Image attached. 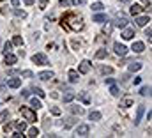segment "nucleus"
Here are the masks:
<instances>
[{
	"mask_svg": "<svg viewBox=\"0 0 152 138\" xmlns=\"http://www.w3.org/2000/svg\"><path fill=\"white\" fill-rule=\"evenodd\" d=\"M66 21H69L67 29H73V30H83V27H85L81 21V16H76V14H71L66 20H62V23H66Z\"/></svg>",
	"mask_w": 152,
	"mask_h": 138,
	"instance_id": "f257e3e1",
	"label": "nucleus"
},
{
	"mask_svg": "<svg viewBox=\"0 0 152 138\" xmlns=\"http://www.w3.org/2000/svg\"><path fill=\"white\" fill-rule=\"evenodd\" d=\"M19 113H21V117H23L25 121H28V122H35V121H37V115H35L34 108L21 106V108H19Z\"/></svg>",
	"mask_w": 152,
	"mask_h": 138,
	"instance_id": "f03ea898",
	"label": "nucleus"
},
{
	"mask_svg": "<svg viewBox=\"0 0 152 138\" xmlns=\"http://www.w3.org/2000/svg\"><path fill=\"white\" fill-rule=\"evenodd\" d=\"M32 62L37 64V66H46V64H48V57H46L44 53H35V55L32 57Z\"/></svg>",
	"mask_w": 152,
	"mask_h": 138,
	"instance_id": "7ed1b4c3",
	"label": "nucleus"
},
{
	"mask_svg": "<svg viewBox=\"0 0 152 138\" xmlns=\"http://www.w3.org/2000/svg\"><path fill=\"white\" fill-rule=\"evenodd\" d=\"M113 27H119V29H124V27H127V18L120 13V14H117V20H115V23H112Z\"/></svg>",
	"mask_w": 152,
	"mask_h": 138,
	"instance_id": "20e7f679",
	"label": "nucleus"
},
{
	"mask_svg": "<svg viewBox=\"0 0 152 138\" xmlns=\"http://www.w3.org/2000/svg\"><path fill=\"white\" fill-rule=\"evenodd\" d=\"M89 71H90V62L89 60H81L80 66H78V73L80 75H87Z\"/></svg>",
	"mask_w": 152,
	"mask_h": 138,
	"instance_id": "39448f33",
	"label": "nucleus"
},
{
	"mask_svg": "<svg viewBox=\"0 0 152 138\" xmlns=\"http://www.w3.org/2000/svg\"><path fill=\"white\" fill-rule=\"evenodd\" d=\"M113 50H115V53H117L119 57H124V55L127 53L126 44H122V43H115V44H113Z\"/></svg>",
	"mask_w": 152,
	"mask_h": 138,
	"instance_id": "423d86ee",
	"label": "nucleus"
},
{
	"mask_svg": "<svg viewBox=\"0 0 152 138\" xmlns=\"http://www.w3.org/2000/svg\"><path fill=\"white\" fill-rule=\"evenodd\" d=\"M89 129H90V128L87 126V124H80L74 133H76V136H87V135H89Z\"/></svg>",
	"mask_w": 152,
	"mask_h": 138,
	"instance_id": "0eeeda50",
	"label": "nucleus"
},
{
	"mask_svg": "<svg viewBox=\"0 0 152 138\" xmlns=\"http://www.w3.org/2000/svg\"><path fill=\"white\" fill-rule=\"evenodd\" d=\"M133 37H135V30H133V29H127V27H124V30H122V39L129 41V39H133Z\"/></svg>",
	"mask_w": 152,
	"mask_h": 138,
	"instance_id": "6e6552de",
	"label": "nucleus"
},
{
	"mask_svg": "<svg viewBox=\"0 0 152 138\" xmlns=\"http://www.w3.org/2000/svg\"><path fill=\"white\" fill-rule=\"evenodd\" d=\"M143 113H145V106L142 105V106H138V110H136V117H135V126H138V124H140V121H142V117H143Z\"/></svg>",
	"mask_w": 152,
	"mask_h": 138,
	"instance_id": "1a4fd4ad",
	"label": "nucleus"
},
{
	"mask_svg": "<svg viewBox=\"0 0 152 138\" xmlns=\"http://www.w3.org/2000/svg\"><path fill=\"white\" fill-rule=\"evenodd\" d=\"M131 50H133L135 53H142V52L145 50V44H143L142 41H136V43H133V46H131Z\"/></svg>",
	"mask_w": 152,
	"mask_h": 138,
	"instance_id": "9d476101",
	"label": "nucleus"
},
{
	"mask_svg": "<svg viewBox=\"0 0 152 138\" xmlns=\"http://www.w3.org/2000/svg\"><path fill=\"white\" fill-rule=\"evenodd\" d=\"M12 126H14V128H16V131H19V133L27 131V122H25V121H18V122H12Z\"/></svg>",
	"mask_w": 152,
	"mask_h": 138,
	"instance_id": "9b49d317",
	"label": "nucleus"
},
{
	"mask_svg": "<svg viewBox=\"0 0 152 138\" xmlns=\"http://www.w3.org/2000/svg\"><path fill=\"white\" fill-rule=\"evenodd\" d=\"M53 76H55V75H53L51 71H42V73H39V75H37V78H39V80H44V82L51 80Z\"/></svg>",
	"mask_w": 152,
	"mask_h": 138,
	"instance_id": "f8f14e48",
	"label": "nucleus"
},
{
	"mask_svg": "<svg viewBox=\"0 0 152 138\" xmlns=\"http://www.w3.org/2000/svg\"><path fill=\"white\" fill-rule=\"evenodd\" d=\"M78 71H74V69H69V73H67V78H69V82L71 83H76L78 82Z\"/></svg>",
	"mask_w": 152,
	"mask_h": 138,
	"instance_id": "ddd939ff",
	"label": "nucleus"
},
{
	"mask_svg": "<svg viewBox=\"0 0 152 138\" xmlns=\"http://www.w3.org/2000/svg\"><path fill=\"white\" fill-rule=\"evenodd\" d=\"M21 85V80L19 78H11V80H7V87H11V89H18Z\"/></svg>",
	"mask_w": 152,
	"mask_h": 138,
	"instance_id": "4468645a",
	"label": "nucleus"
},
{
	"mask_svg": "<svg viewBox=\"0 0 152 138\" xmlns=\"http://www.w3.org/2000/svg\"><path fill=\"white\" fill-rule=\"evenodd\" d=\"M73 99H74V92H73V90H67L66 94L62 96V101H64V103H71Z\"/></svg>",
	"mask_w": 152,
	"mask_h": 138,
	"instance_id": "2eb2a0df",
	"label": "nucleus"
},
{
	"mask_svg": "<svg viewBox=\"0 0 152 138\" xmlns=\"http://www.w3.org/2000/svg\"><path fill=\"white\" fill-rule=\"evenodd\" d=\"M142 11H143V7H142L140 4H133V6H131V9H129V13H131V14H135V16H138Z\"/></svg>",
	"mask_w": 152,
	"mask_h": 138,
	"instance_id": "dca6fc26",
	"label": "nucleus"
},
{
	"mask_svg": "<svg viewBox=\"0 0 152 138\" xmlns=\"http://www.w3.org/2000/svg\"><path fill=\"white\" fill-rule=\"evenodd\" d=\"M4 55H6V64H7V66H12V64H16V60H18V59H16V57H14L11 52H9V53H4Z\"/></svg>",
	"mask_w": 152,
	"mask_h": 138,
	"instance_id": "f3484780",
	"label": "nucleus"
},
{
	"mask_svg": "<svg viewBox=\"0 0 152 138\" xmlns=\"http://www.w3.org/2000/svg\"><path fill=\"white\" fill-rule=\"evenodd\" d=\"M74 124H76V119H74V117H69V119H66V122H62L64 129H69V128H73Z\"/></svg>",
	"mask_w": 152,
	"mask_h": 138,
	"instance_id": "a211bd4d",
	"label": "nucleus"
},
{
	"mask_svg": "<svg viewBox=\"0 0 152 138\" xmlns=\"http://www.w3.org/2000/svg\"><path fill=\"white\" fill-rule=\"evenodd\" d=\"M149 21H150L149 16H140V18H136V25H138V27H145Z\"/></svg>",
	"mask_w": 152,
	"mask_h": 138,
	"instance_id": "6ab92c4d",
	"label": "nucleus"
},
{
	"mask_svg": "<svg viewBox=\"0 0 152 138\" xmlns=\"http://www.w3.org/2000/svg\"><path fill=\"white\" fill-rule=\"evenodd\" d=\"M119 106H120V108H129V106H133V99H131V98H124V99L120 101Z\"/></svg>",
	"mask_w": 152,
	"mask_h": 138,
	"instance_id": "aec40b11",
	"label": "nucleus"
},
{
	"mask_svg": "<svg viewBox=\"0 0 152 138\" xmlns=\"http://www.w3.org/2000/svg\"><path fill=\"white\" fill-rule=\"evenodd\" d=\"M140 69H142V64H140V62H131V64H129V73L140 71Z\"/></svg>",
	"mask_w": 152,
	"mask_h": 138,
	"instance_id": "412c9836",
	"label": "nucleus"
},
{
	"mask_svg": "<svg viewBox=\"0 0 152 138\" xmlns=\"http://www.w3.org/2000/svg\"><path fill=\"white\" fill-rule=\"evenodd\" d=\"M101 117H103L101 112H96V110L89 113V119H90V121H101Z\"/></svg>",
	"mask_w": 152,
	"mask_h": 138,
	"instance_id": "4be33fe9",
	"label": "nucleus"
},
{
	"mask_svg": "<svg viewBox=\"0 0 152 138\" xmlns=\"http://www.w3.org/2000/svg\"><path fill=\"white\" fill-rule=\"evenodd\" d=\"M7 119H9V112H7V110L0 112V124H6V122H7Z\"/></svg>",
	"mask_w": 152,
	"mask_h": 138,
	"instance_id": "5701e85b",
	"label": "nucleus"
},
{
	"mask_svg": "<svg viewBox=\"0 0 152 138\" xmlns=\"http://www.w3.org/2000/svg\"><path fill=\"white\" fill-rule=\"evenodd\" d=\"M30 106H32L34 110H39V108H41L42 105H41V101H39V99H35V98H32V99H30Z\"/></svg>",
	"mask_w": 152,
	"mask_h": 138,
	"instance_id": "b1692460",
	"label": "nucleus"
},
{
	"mask_svg": "<svg viewBox=\"0 0 152 138\" xmlns=\"http://www.w3.org/2000/svg\"><path fill=\"white\" fill-rule=\"evenodd\" d=\"M69 110H71V112H73L74 115H83V113H85V110H83L81 106H71Z\"/></svg>",
	"mask_w": 152,
	"mask_h": 138,
	"instance_id": "393cba45",
	"label": "nucleus"
},
{
	"mask_svg": "<svg viewBox=\"0 0 152 138\" xmlns=\"http://www.w3.org/2000/svg\"><path fill=\"white\" fill-rule=\"evenodd\" d=\"M12 14H14L16 18H27V13H25V11H19V9H16V7L12 9Z\"/></svg>",
	"mask_w": 152,
	"mask_h": 138,
	"instance_id": "a878e982",
	"label": "nucleus"
},
{
	"mask_svg": "<svg viewBox=\"0 0 152 138\" xmlns=\"http://www.w3.org/2000/svg\"><path fill=\"white\" fill-rule=\"evenodd\" d=\"M27 133H28L27 136H30V138H35V136H39V129H37V128H30Z\"/></svg>",
	"mask_w": 152,
	"mask_h": 138,
	"instance_id": "bb28decb",
	"label": "nucleus"
},
{
	"mask_svg": "<svg viewBox=\"0 0 152 138\" xmlns=\"http://www.w3.org/2000/svg\"><path fill=\"white\" fill-rule=\"evenodd\" d=\"M103 9H104V6H103L101 2H94V4H92V11L99 13V11H103Z\"/></svg>",
	"mask_w": 152,
	"mask_h": 138,
	"instance_id": "cd10ccee",
	"label": "nucleus"
},
{
	"mask_svg": "<svg viewBox=\"0 0 152 138\" xmlns=\"http://www.w3.org/2000/svg\"><path fill=\"white\" fill-rule=\"evenodd\" d=\"M106 57H108V53H106V50H104V48H103V50H99V52L96 53V59H97V60H101V59H106Z\"/></svg>",
	"mask_w": 152,
	"mask_h": 138,
	"instance_id": "c85d7f7f",
	"label": "nucleus"
},
{
	"mask_svg": "<svg viewBox=\"0 0 152 138\" xmlns=\"http://www.w3.org/2000/svg\"><path fill=\"white\" fill-rule=\"evenodd\" d=\"M112 30H113V25H112V23H108V25H104V29H103V34L110 36V34H112Z\"/></svg>",
	"mask_w": 152,
	"mask_h": 138,
	"instance_id": "c756f323",
	"label": "nucleus"
},
{
	"mask_svg": "<svg viewBox=\"0 0 152 138\" xmlns=\"http://www.w3.org/2000/svg\"><path fill=\"white\" fill-rule=\"evenodd\" d=\"M101 73H103V75H112V73H113V67L104 66V67H101Z\"/></svg>",
	"mask_w": 152,
	"mask_h": 138,
	"instance_id": "7c9ffc66",
	"label": "nucleus"
},
{
	"mask_svg": "<svg viewBox=\"0 0 152 138\" xmlns=\"http://www.w3.org/2000/svg\"><path fill=\"white\" fill-rule=\"evenodd\" d=\"M32 90L35 92L39 98H44V90H42V89H39V87H32Z\"/></svg>",
	"mask_w": 152,
	"mask_h": 138,
	"instance_id": "2f4dec72",
	"label": "nucleus"
},
{
	"mask_svg": "<svg viewBox=\"0 0 152 138\" xmlns=\"http://www.w3.org/2000/svg\"><path fill=\"white\" fill-rule=\"evenodd\" d=\"M12 44H16V46H21V44H23V39H21V36H14Z\"/></svg>",
	"mask_w": 152,
	"mask_h": 138,
	"instance_id": "473e14b6",
	"label": "nucleus"
},
{
	"mask_svg": "<svg viewBox=\"0 0 152 138\" xmlns=\"http://www.w3.org/2000/svg\"><path fill=\"white\" fill-rule=\"evenodd\" d=\"M110 94H112V96H115V98H119V96H120V92H119V89H117L115 85H112V89H110Z\"/></svg>",
	"mask_w": 152,
	"mask_h": 138,
	"instance_id": "72a5a7b5",
	"label": "nucleus"
},
{
	"mask_svg": "<svg viewBox=\"0 0 152 138\" xmlns=\"http://www.w3.org/2000/svg\"><path fill=\"white\" fill-rule=\"evenodd\" d=\"M140 94L142 96H150V87H142L140 89Z\"/></svg>",
	"mask_w": 152,
	"mask_h": 138,
	"instance_id": "f704fd0d",
	"label": "nucleus"
},
{
	"mask_svg": "<svg viewBox=\"0 0 152 138\" xmlns=\"http://www.w3.org/2000/svg\"><path fill=\"white\" fill-rule=\"evenodd\" d=\"M94 21L103 23V21H106V16H104V14H96V16H94Z\"/></svg>",
	"mask_w": 152,
	"mask_h": 138,
	"instance_id": "c9c22d12",
	"label": "nucleus"
},
{
	"mask_svg": "<svg viewBox=\"0 0 152 138\" xmlns=\"http://www.w3.org/2000/svg\"><path fill=\"white\" fill-rule=\"evenodd\" d=\"M19 75L23 78H34V73L32 71H19Z\"/></svg>",
	"mask_w": 152,
	"mask_h": 138,
	"instance_id": "e433bc0d",
	"label": "nucleus"
},
{
	"mask_svg": "<svg viewBox=\"0 0 152 138\" xmlns=\"http://www.w3.org/2000/svg\"><path fill=\"white\" fill-rule=\"evenodd\" d=\"M11 50H12V43H6L4 44V53H9Z\"/></svg>",
	"mask_w": 152,
	"mask_h": 138,
	"instance_id": "4c0bfd02",
	"label": "nucleus"
},
{
	"mask_svg": "<svg viewBox=\"0 0 152 138\" xmlns=\"http://www.w3.org/2000/svg\"><path fill=\"white\" fill-rule=\"evenodd\" d=\"M73 2H71V0H60V7H69Z\"/></svg>",
	"mask_w": 152,
	"mask_h": 138,
	"instance_id": "58836bf2",
	"label": "nucleus"
},
{
	"mask_svg": "<svg viewBox=\"0 0 152 138\" xmlns=\"http://www.w3.org/2000/svg\"><path fill=\"white\" fill-rule=\"evenodd\" d=\"M50 112H51L53 115H60V108H58V106H51V108H50Z\"/></svg>",
	"mask_w": 152,
	"mask_h": 138,
	"instance_id": "ea45409f",
	"label": "nucleus"
},
{
	"mask_svg": "<svg viewBox=\"0 0 152 138\" xmlns=\"http://www.w3.org/2000/svg\"><path fill=\"white\" fill-rule=\"evenodd\" d=\"M42 126H44V129H48V128L51 126V121H50V117H48V119H44V122H42Z\"/></svg>",
	"mask_w": 152,
	"mask_h": 138,
	"instance_id": "a19ab883",
	"label": "nucleus"
},
{
	"mask_svg": "<svg viewBox=\"0 0 152 138\" xmlns=\"http://www.w3.org/2000/svg\"><path fill=\"white\" fill-rule=\"evenodd\" d=\"M11 129H12V122H9V124L6 122V126H4V131H6V133H9Z\"/></svg>",
	"mask_w": 152,
	"mask_h": 138,
	"instance_id": "79ce46f5",
	"label": "nucleus"
},
{
	"mask_svg": "<svg viewBox=\"0 0 152 138\" xmlns=\"http://www.w3.org/2000/svg\"><path fill=\"white\" fill-rule=\"evenodd\" d=\"M46 6H48V0H39V7L41 9H44Z\"/></svg>",
	"mask_w": 152,
	"mask_h": 138,
	"instance_id": "37998d69",
	"label": "nucleus"
},
{
	"mask_svg": "<svg viewBox=\"0 0 152 138\" xmlns=\"http://www.w3.org/2000/svg\"><path fill=\"white\" fill-rule=\"evenodd\" d=\"M71 2H73L74 6H83V4L87 2V0H71Z\"/></svg>",
	"mask_w": 152,
	"mask_h": 138,
	"instance_id": "c03bdc74",
	"label": "nucleus"
},
{
	"mask_svg": "<svg viewBox=\"0 0 152 138\" xmlns=\"http://www.w3.org/2000/svg\"><path fill=\"white\" fill-rule=\"evenodd\" d=\"M80 99H81L83 103H89V101H90V99H89V96H87V94H81V96H80Z\"/></svg>",
	"mask_w": 152,
	"mask_h": 138,
	"instance_id": "a18cd8bd",
	"label": "nucleus"
},
{
	"mask_svg": "<svg viewBox=\"0 0 152 138\" xmlns=\"http://www.w3.org/2000/svg\"><path fill=\"white\" fill-rule=\"evenodd\" d=\"M21 96H23V98H30V90H21Z\"/></svg>",
	"mask_w": 152,
	"mask_h": 138,
	"instance_id": "49530a36",
	"label": "nucleus"
},
{
	"mask_svg": "<svg viewBox=\"0 0 152 138\" xmlns=\"http://www.w3.org/2000/svg\"><path fill=\"white\" fill-rule=\"evenodd\" d=\"M145 36L149 37V43H150V36H152V30H150V27H149L147 30H145Z\"/></svg>",
	"mask_w": 152,
	"mask_h": 138,
	"instance_id": "de8ad7c7",
	"label": "nucleus"
},
{
	"mask_svg": "<svg viewBox=\"0 0 152 138\" xmlns=\"http://www.w3.org/2000/svg\"><path fill=\"white\" fill-rule=\"evenodd\" d=\"M104 82H106L108 85H113V83H115V80H113V78H104Z\"/></svg>",
	"mask_w": 152,
	"mask_h": 138,
	"instance_id": "09e8293b",
	"label": "nucleus"
},
{
	"mask_svg": "<svg viewBox=\"0 0 152 138\" xmlns=\"http://www.w3.org/2000/svg\"><path fill=\"white\" fill-rule=\"evenodd\" d=\"M129 78H131V75H129V73H127V75H124V76H122V82L126 83V82H129Z\"/></svg>",
	"mask_w": 152,
	"mask_h": 138,
	"instance_id": "8fccbe9b",
	"label": "nucleus"
},
{
	"mask_svg": "<svg viewBox=\"0 0 152 138\" xmlns=\"http://www.w3.org/2000/svg\"><path fill=\"white\" fill-rule=\"evenodd\" d=\"M9 75H11V76H16V75H19V71H16V69H11Z\"/></svg>",
	"mask_w": 152,
	"mask_h": 138,
	"instance_id": "3c124183",
	"label": "nucleus"
},
{
	"mask_svg": "<svg viewBox=\"0 0 152 138\" xmlns=\"http://www.w3.org/2000/svg\"><path fill=\"white\" fill-rule=\"evenodd\" d=\"M11 136H14V138H19V136H23V135H21V133H19V131H16V133H12V135H11Z\"/></svg>",
	"mask_w": 152,
	"mask_h": 138,
	"instance_id": "603ef678",
	"label": "nucleus"
},
{
	"mask_svg": "<svg viewBox=\"0 0 152 138\" xmlns=\"http://www.w3.org/2000/svg\"><path fill=\"white\" fill-rule=\"evenodd\" d=\"M11 4H12L14 7H18V6H19V0H11Z\"/></svg>",
	"mask_w": 152,
	"mask_h": 138,
	"instance_id": "864d4df0",
	"label": "nucleus"
},
{
	"mask_svg": "<svg viewBox=\"0 0 152 138\" xmlns=\"http://www.w3.org/2000/svg\"><path fill=\"white\" fill-rule=\"evenodd\" d=\"M23 2H25V4H27V6H32V4H34V2H35V0H23Z\"/></svg>",
	"mask_w": 152,
	"mask_h": 138,
	"instance_id": "5fc2aeb1",
	"label": "nucleus"
},
{
	"mask_svg": "<svg viewBox=\"0 0 152 138\" xmlns=\"http://www.w3.org/2000/svg\"><path fill=\"white\" fill-rule=\"evenodd\" d=\"M140 82H142V78H135V80H133L135 85H140Z\"/></svg>",
	"mask_w": 152,
	"mask_h": 138,
	"instance_id": "6e6d98bb",
	"label": "nucleus"
},
{
	"mask_svg": "<svg viewBox=\"0 0 152 138\" xmlns=\"http://www.w3.org/2000/svg\"><path fill=\"white\" fill-rule=\"evenodd\" d=\"M142 4H145V6H150V0H142Z\"/></svg>",
	"mask_w": 152,
	"mask_h": 138,
	"instance_id": "4d7b16f0",
	"label": "nucleus"
},
{
	"mask_svg": "<svg viewBox=\"0 0 152 138\" xmlns=\"http://www.w3.org/2000/svg\"><path fill=\"white\" fill-rule=\"evenodd\" d=\"M120 2H129V0H120Z\"/></svg>",
	"mask_w": 152,
	"mask_h": 138,
	"instance_id": "13d9d810",
	"label": "nucleus"
},
{
	"mask_svg": "<svg viewBox=\"0 0 152 138\" xmlns=\"http://www.w3.org/2000/svg\"><path fill=\"white\" fill-rule=\"evenodd\" d=\"M0 2H4V0H0Z\"/></svg>",
	"mask_w": 152,
	"mask_h": 138,
	"instance_id": "bf43d9fd",
	"label": "nucleus"
}]
</instances>
